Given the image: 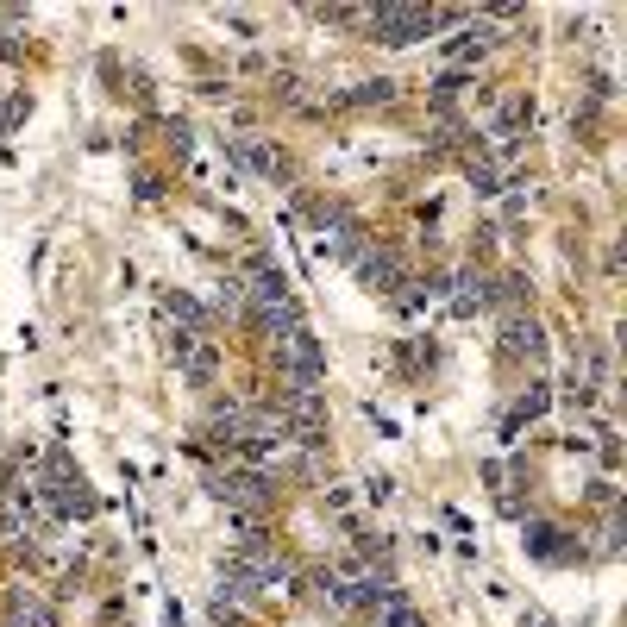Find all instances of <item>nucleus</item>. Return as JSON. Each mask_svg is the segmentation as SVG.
I'll return each mask as SVG.
<instances>
[{"mask_svg": "<svg viewBox=\"0 0 627 627\" xmlns=\"http://www.w3.org/2000/svg\"><path fill=\"white\" fill-rule=\"evenodd\" d=\"M214 308H220V314H239V308H245V283H220Z\"/></svg>", "mask_w": 627, "mask_h": 627, "instance_id": "4468645a", "label": "nucleus"}, {"mask_svg": "<svg viewBox=\"0 0 627 627\" xmlns=\"http://www.w3.org/2000/svg\"><path fill=\"white\" fill-rule=\"evenodd\" d=\"M164 308H170L176 320H189V327H207V308H201V301H195V295H170V301H164Z\"/></svg>", "mask_w": 627, "mask_h": 627, "instance_id": "f8f14e48", "label": "nucleus"}, {"mask_svg": "<svg viewBox=\"0 0 627 627\" xmlns=\"http://www.w3.org/2000/svg\"><path fill=\"white\" fill-rule=\"evenodd\" d=\"M389 95H396V82H358V88H352L345 101H352V107H370V101H377V107H383Z\"/></svg>", "mask_w": 627, "mask_h": 627, "instance_id": "9b49d317", "label": "nucleus"}, {"mask_svg": "<svg viewBox=\"0 0 627 627\" xmlns=\"http://www.w3.org/2000/svg\"><path fill=\"white\" fill-rule=\"evenodd\" d=\"M490 44H496L490 26H483V19H471V26H464L458 38H446V69H471L483 51H490Z\"/></svg>", "mask_w": 627, "mask_h": 627, "instance_id": "7ed1b4c3", "label": "nucleus"}, {"mask_svg": "<svg viewBox=\"0 0 627 627\" xmlns=\"http://www.w3.org/2000/svg\"><path fill=\"white\" fill-rule=\"evenodd\" d=\"M214 370H220V345H195V352L182 358V377L189 383H214Z\"/></svg>", "mask_w": 627, "mask_h": 627, "instance_id": "39448f33", "label": "nucleus"}, {"mask_svg": "<svg viewBox=\"0 0 627 627\" xmlns=\"http://www.w3.org/2000/svg\"><path fill=\"white\" fill-rule=\"evenodd\" d=\"M559 540H565V533H559V527H546V521H533V527H527V546L540 552V559H559Z\"/></svg>", "mask_w": 627, "mask_h": 627, "instance_id": "6e6552de", "label": "nucleus"}, {"mask_svg": "<svg viewBox=\"0 0 627 627\" xmlns=\"http://www.w3.org/2000/svg\"><path fill=\"white\" fill-rule=\"evenodd\" d=\"M464 88H477V76H471V69H439V82H433V101L446 107V101H458V95H464Z\"/></svg>", "mask_w": 627, "mask_h": 627, "instance_id": "0eeeda50", "label": "nucleus"}, {"mask_svg": "<svg viewBox=\"0 0 627 627\" xmlns=\"http://www.w3.org/2000/svg\"><path fill=\"white\" fill-rule=\"evenodd\" d=\"M364 496H370V502H389V496H396V483L377 471V477H364Z\"/></svg>", "mask_w": 627, "mask_h": 627, "instance_id": "2eb2a0df", "label": "nucleus"}, {"mask_svg": "<svg viewBox=\"0 0 627 627\" xmlns=\"http://www.w3.org/2000/svg\"><path fill=\"white\" fill-rule=\"evenodd\" d=\"M546 408H552V396H546V383H533V389H527V396L515 402V427H521V421H540V414H546Z\"/></svg>", "mask_w": 627, "mask_h": 627, "instance_id": "1a4fd4ad", "label": "nucleus"}, {"mask_svg": "<svg viewBox=\"0 0 627 627\" xmlns=\"http://www.w3.org/2000/svg\"><path fill=\"white\" fill-rule=\"evenodd\" d=\"M364 26L377 32V44H414L433 32V7H377Z\"/></svg>", "mask_w": 627, "mask_h": 627, "instance_id": "f257e3e1", "label": "nucleus"}, {"mask_svg": "<svg viewBox=\"0 0 627 627\" xmlns=\"http://www.w3.org/2000/svg\"><path fill=\"white\" fill-rule=\"evenodd\" d=\"M377 627H421V615H414L408 602H383V609H377Z\"/></svg>", "mask_w": 627, "mask_h": 627, "instance_id": "ddd939ff", "label": "nucleus"}, {"mask_svg": "<svg viewBox=\"0 0 627 627\" xmlns=\"http://www.w3.org/2000/svg\"><path fill=\"white\" fill-rule=\"evenodd\" d=\"M345 502H352V490H345V483H333V490H320V508H327V515H339Z\"/></svg>", "mask_w": 627, "mask_h": 627, "instance_id": "dca6fc26", "label": "nucleus"}, {"mask_svg": "<svg viewBox=\"0 0 627 627\" xmlns=\"http://www.w3.org/2000/svg\"><path fill=\"white\" fill-rule=\"evenodd\" d=\"M13 609H19V615H26L32 627H57V615H51V609H44V602H38L32 590H19V596H13Z\"/></svg>", "mask_w": 627, "mask_h": 627, "instance_id": "9d476101", "label": "nucleus"}, {"mask_svg": "<svg viewBox=\"0 0 627 627\" xmlns=\"http://www.w3.org/2000/svg\"><path fill=\"white\" fill-rule=\"evenodd\" d=\"M483 301H490V289H483V276H471V270H464V276H458V295H452V314H477Z\"/></svg>", "mask_w": 627, "mask_h": 627, "instance_id": "423d86ee", "label": "nucleus"}, {"mask_svg": "<svg viewBox=\"0 0 627 627\" xmlns=\"http://www.w3.org/2000/svg\"><path fill=\"white\" fill-rule=\"evenodd\" d=\"M358 276H364V289H402V264L389 258V251H358Z\"/></svg>", "mask_w": 627, "mask_h": 627, "instance_id": "20e7f679", "label": "nucleus"}, {"mask_svg": "<svg viewBox=\"0 0 627 627\" xmlns=\"http://www.w3.org/2000/svg\"><path fill=\"white\" fill-rule=\"evenodd\" d=\"M521 627H559L552 615H540V609H521Z\"/></svg>", "mask_w": 627, "mask_h": 627, "instance_id": "f3484780", "label": "nucleus"}, {"mask_svg": "<svg viewBox=\"0 0 627 627\" xmlns=\"http://www.w3.org/2000/svg\"><path fill=\"white\" fill-rule=\"evenodd\" d=\"M502 352H508V358H546V327H540L533 314L502 320Z\"/></svg>", "mask_w": 627, "mask_h": 627, "instance_id": "f03ea898", "label": "nucleus"}]
</instances>
